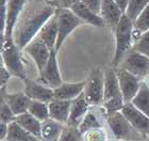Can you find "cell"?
<instances>
[{
    "instance_id": "1",
    "label": "cell",
    "mask_w": 149,
    "mask_h": 141,
    "mask_svg": "<svg viewBox=\"0 0 149 141\" xmlns=\"http://www.w3.org/2000/svg\"><path fill=\"white\" fill-rule=\"evenodd\" d=\"M56 11V8L49 2V0H28L14 29L13 39L15 44L24 50L38 35L40 29L51 18Z\"/></svg>"
},
{
    "instance_id": "2",
    "label": "cell",
    "mask_w": 149,
    "mask_h": 141,
    "mask_svg": "<svg viewBox=\"0 0 149 141\" xmlns=\"http://www.w3.org/2000/svg\"><path fill=\"white\" fill-rule=\"evenodd\" d=\"M134 32V22L126 14L123 15L118 25L114 30L115 34V50L112 60L113 67H118L125 56L132 47Z\"/></svg>"
},
{
    "instance_id": "3",
    "label": "cell",
    "mask_w": 149,
    "mask_h": 141,
    "mask_svg": "<svg viewBox=\"0 0 149 141\" xmlns=\"http://www.w3.org/2000/svg\"><path fill=\"white\" fill-rule=\"evenodd\" d=\"M102 105L108 113L119 111L125 105L115 67L107 69L104 72V94Z\"/></svg>"
},
{
    "instance_id": "4",
    "label": "cell",
    "mask_w": 149,
    "mask_h": 141,
    "mask_svg": "<svg viewBox=\"0 0 149 141\" xmlns=\"http://www.w3.org/2000/svg\"><path fill=\"white\" fill-rule=\"evenodd\" d=\"M20 48L15 44L14 39L1 40V62L13 76L25 80L26 67L22 62Z\"/></svg>"
},
{
    "instance_id": "5",
    "label": "cell",
    "mask_w": 149,
    "mask_h": 141,
    "mask_svg": "<svg viewBox=\"0 0 149 141\" xmlns=\"http://www.w3.org/2000/svg\"><path fill=\"white\" fill-rule=\"evenodd\" d=\"M108 124L117 140H144L146 139L134 128L120 110L109 113Z\"/></svg>"
},
{
    "instance_id": "6",
    "label": "cell",
    "mask_w": 149,
    "mask_h": 141,
    "mask_svg": "<svg viewBox=\"0 0 149 141\" xmlns=\"http://www.w3.org/2000/svg\"><path fill=\"white\" fill-rule=\"evenodd\" d=\"M84 96L90 106H97L102 104L104 94V73L100 69H94L90 73L85 82Z\"/></svg>"
},
{
    "instance_id": "7",
    "label": "cell",
    "mask_w": 149,
    "mask_h": 141,
    "mask_svg": "<svg viewBox=\"0 0 149 141\" xmlns=\"http://www.w3.org/2000/svg\"><path fill=\"white\" fill-rule=\"evenodd\" d=\"M58 11V27H59V32H58V39L54 50L56 53H59L62 45L68 35L74 31V29H77L80 25L83 24V22L70 9H56Z\"/></svg>"
},
{
    "instance_id": "8",
    "label": "cell",
    "mask_w": 149,
    "mask_h": 141,
    "mask_svg": "<svg viewBox=\"0 0 149 141\" xmlns=\"http://www.w3.org/2000/svg\"><path fill=\"white\" fill-rule=\"evenodd\" d=\"M118 67H123L139 78H143L149 74V57L131 49L125 56Z\"/></svg>"
},
{
    "instance_id": "9",
    "label": "cell",
    "mask_w": 149,
    "mask_h": 141,
    "mask_svg": "<svg viewBox=\"0 0 149 141\" xmlns=\"http://www.w3.org/2000/svg\"><path fill=\"white\" fill-rule=\"evenodd\" d=\"M115 69H116V74L120 86L121 93L124 96L125 104L131 103L140 91L141 86H142L141 78L123 67H115Z\"/></svg>"
},
{
    "instance_id": "10",
    "label": "cell",
    "mask_w": 149,
    "mask_h": 141,
    "mask_svg": "<svg viewBox=\"0 0 149 141\" xmlns=\"http://www.w3.org/2000/svg\"><path fill=\"white\" fill-rule=\"evenodd\" d=\"M25 53H27L29 56L31 57L33 61H34L35 65H36L37 72L38 75L43 72L44 67L46 66L48 60H49L50 53L51 50L49 49V47L47 46L44 43L40 38L37 35L36 38H34L27 46L24 48Z\"/></svg>"
},
{
    "instance_id": "11",
    "label": "cell",
    "mask_w": 149,
    "mask_h": 141,
    "mask_svg": "<svg viewBox=\"0 0 149 141\" xmlns=\"http://www.w3.org/2000/svg\"><path fill=\"white\" fill-rule=\"evenodd\" d=\"M129 122L137 132L145 138L149 137V116H147L140 109H137L132 103H126L120 110Z\"/></svg>"
},
{
    "instance_id": "12",
    "label": "cell",
    "mask_w": 149,
    "mask_h": 141,
    "mask_svg": "<svg viewBox=\"0 0 149 141\" xmlns=\"http://www.w3.org/2000/svg\"><path fill=\"white\" fill-rule=\"evenodd\" d=\"M56 55H58V53L56 50H51L49 60H48L46 66L44 67L43 72L40 74V80L46 86H48V87L52 89L58 88L59 86H61L63 83L62 77H61V74H60Z\"/></svg>"
},
{
    "instance_id": "13",
    "label": "cell",
    "mask_w": 149,
    "mask_h": 141,
    "mask_svg": "<svg viewBox=\"0 0 149 141\" xmlns=\"http://www.w3.org/2000/svg\"><path fill=\"white\" fill-rule=\"evenodd\" d=\"M28 0H9L6 2V22L4 33L1 35V40L13 39V33L19 15Z\"/></svg>"
},
{
    "instance_id": "14",
    "label": "cell",
    "mask_w": 149,
    "mask_h": 141,
    "mask_svg": "<svg viewBox=\"0 0 149 141\" xmlns=\"http://www.w3.org/2000/svg\"><path fill=\"white\" fill-rule=\"evenodd\" d=\"M1 100H6L16 116L28 112L32 103V100L25 92L8 93L6 88H1Z\"/></svg>"
},
{
    "instance_id": "15",
    "label": "cell",
    "mask_w": 149,
    "mask_h": 141,
    "mask_svg": "<svg viewBox=\"0 0 149 141\" xmlns=\"http://www.w3.org/2000/svg\"><path fill=\"white\" fill-rule=\"evenodd\" d=\"M24 81H25V93L32 100H40L49 104L54 98L52 88L28 78H26Z\"/></svg>"
},
{
    "instance_id": "16",
    "label": "cell",
    "mask_w": 149,
    "mask_h": 141,
    "mask_svg": "<svg viewBox=\"0 0 149 141\" xmlns=\"http://www.w3.org/2000/svg\"><path fill=\"white\" fill-rule=\"evenodd\" d=\"M125 13L119 8L117 3L114 0H102L101 9H100V16L104 20L106 25L114 31L116 26L118 25L119 20L121 19Z\"/></svg>"
},
{
    "instance_id": "17",
    "label": "cell",
    "mask_w": 149,
    "mask_h": 141,
    "mask_svg": "<svg viewBox=\"0 0 149 141\" xmlns=\"http://www.w3.org/2000/svg\"><path fill=\"white\" fill-rule=\"evenodd\" d=\"M86 80L80 82H66L53 89V96L56 100H72L83 93Z\"/></svg>"
},
{
    "instance_id": "18",
    "label": "cell",
    "mask_w": 149,
    "mask_h": 141,
    "mask_svg": "<svg viewBox=\"0 0 149 141\" xmlns=\"http://www.w3.org/2000/svg\"><path fill=\"white\" fill-rule=\"evenodd\" d=\"M58 22H59L58 11H56V13L43 26V28L40 29V33H38V36L40 38V40L49 47L50 50L54 49V47H56V39H58V32H59Z\"/></svg>"
},
{
    "instance_id": "19",
    "label": "cell",
    "mask_w": 149,
    "mask_h": 141,
    "mask_svg": "<svg viewBox=\"0 0 149 141\" xmlns=\"http://www.w3.org/2000/svg\"><path fill=\"white\" fill-rule=\"evenodd\" d=\"M88 106H90V104L87 103L86 98L84 96V93H81L79 96L72 100L67 125L78 127L88 111Z\"/></svg>"
},
{
    "instance_id": "20",
    "label": "cell",
    "mask_w": 149,
    "mask_h": 141,
    "mask_svg": "<svg viewBox=\"0 0 149 141\" xmlns=\"http://www.w3.org/2000/svg\"><path fill=\"white\" fill-rule=\"evenodd\" d=\"M49 116L63 124H67L70 114L72 100H56L53 98L49 104Z\"/></svg>"
},
{
    "instance_id": "21",
    "label": "cell",
    "mask_w": 149,
    "mask_h": 141,
    "mask_svg": "<svg viewBox=\"0 0 149 141\" xmlns=\"http://www.w3.org/2000/svg\"><path fill=\"white\" fill-rule=\"evenodd\" d=\"M72 12L76 14V15L79 17V18L82 20L83 22H86V24H90V25H93L95 27H106V22L102 19V17L95 13L94 11L86 6L82 1L76 3L74 6H72L70 8Z\"/></svg>"
},
{
    "instance_id": "22",
    "label": "cell",
    "mask_w": 149,
    "mask_h": 141,
    "mask_svg": "<svg viewBox=\"0 0 149 141\" xmlns=\"http://www.w3.org/2000/svg\"><path fill=\"white\" fill-rule=\"evenodd\" d=\"M65 125L56 120L49 119L42 122V129H40V141H59L61 134Z\"/></svg>"
},
{
    "instance_id": "23",
    "label": "cell",
    "mask_w": 149,
    "mask_h": 141,
    "mask_svg": "<svg viewBox=\"0 0 149 141\" xmlns=\"http://www.w3.org/2000/svg\"><path fill=\"white\" fill-rule=\"evenodd\" d=\"M6 141H40V139L26 130L16 121H13L9 124V132Z\"/></svg>"
},
{
    "instance_id": "24",
    "label": "cell",
    "mask_w": 149,
    "mask_h": 141,
    "mask_svg": "<svg viewBox=\"0 0 149 141\" xmlns=\"http://www.w3.org/2000/svg\"><path fill=\"white\" fill-rule=\"evenodd\" d=\"M16 122L18 123L19 125L24 127L26 130L30 132L34 136L40 138V129H42V121L35 118L34 116H32L31 113L26 112L22 113L20 116H16Z\"/></svg>"
},
{
    "instance_id": "25",
    "label": "cell",
    "mask_w": 149,
    "mask_h": 141,
    "mask_svg": "<svg viewBox=\"0 0 149 141\" xmlns=\"http://www.w3.org/2000/svg\"><path fill=\"white\" fill-rule=\"evenodd\" d=\"M131 103L144 112L147 116H149V88L146 83H142L141 89L136 96L134 97Z\"/></svg>"
},
{
    "instance_id": "26",
    "label": "cell",
    "mask_w": 149,
    "mask_h": 141,
    "mask_svg": "<svg viewBox=\"0 0 149 141\" xmlns=\"http://www.w3.org/2000/svg\"><path fill=\"white\" fill-rule=\"evenodd\" d=\"M147 30H149V3L134 22L133 41H136L139 36Z\"/></svg>"
},
{
    "instance_id": "27",
    "label": "cell",
    "mask_w": 149,
    "mask_h": 141,
    "mask_svg": "<svg viewBox=\"0 0 149 141\" xmlns=\"http://www.w3.org/2000/svg\"><path fill=\"white\" fill-rule=\"evenodd\" d=\"M148 3L149 0H129L125 14L134 22L141 15V13L148 6Z\"/></svg>"
},
{
    "instance_id": "28",
    "label": "cell",
    "mask_w": 149,
    "mask_h": 141,
    "mask_svg": "<svg viewBox=\"0 0 149 141\" xmlns=\"http://www.w3.org/2000/svg\"><path fill=\"white\" fill-rule=\"evenodd\" d=\"M29 112L42 122L50 118L48 104L44 103V102H40V100H32L30 108H29Z\"/></svg>"
},
{
    "instance_id": "29",
    "label": "cell",
    "mask_w": 149,
    "mask_h": 141,
    "mask_svg": "<svg viewBox=\"0 0 149 141\" xmlns=\"http://www.w3.org/2000/svg\"><path fill=\"white\" fill-rule=\"evenodd\" d=\"M101 127V124L99 123L98 119L96 118V116L91 111H87V113L85 114V116L83 118V120L81 121V123L79 124L78 128L82 134L88 132L93 128H98Z\"/></svg>"
},
{
    "instance_id": "30",
    "label": "cell",
    "mask_w": 149,
    "mask_h": 141,
    "mask_svg": "<svg viewBox=\"0 0 149 141\" xmlns=\"http://www.w3.org/2000/svg\"><path fill=\"white\" fill-rule=\"evenodd\" d=\"M132 49L149 57V30L143 32L136 41H134Z\"/></svg>"
},
{
    "instance_id": "31",
    "label": "cell",
    "mask_w": 149,
    "mask_h": 141,
    "mask_svg": "<svg viewBox=\"0 0 149 141\" xmlns=\"http://www.w3.org/2000/svg\"><path fill=\"white\" fill-rule=\"evenodd\" d=\"M82 137H83V134L79 130L78 127L66 124L62 134H61L59 141H81L83 139Z\"/></svg>"
},
{
    "instance_id": "32",
    "label": "cell",
    "mask_w": 149,
    "mask_h": 141,
    "mask_svg": "<svg viewBox=\"0 0 149 141\" xmlns=\"http://www.w3.org/2000/svg\"><path fill=\"white\" fill-rule=\"evenodd\" d=\"M84 141H107V133L102 127L93 128L83 134Z\"/></svg>"
},
{
    "instance_id": "33",
    "label": "cell",
    "mask_w": 149,
    "mask_h": 141,
    "mask_svg": "<svg viewBox=\"0 0 149 141\" xmlns=\"http://www.w3.org/2000/svg\"><path fill=\"white\" fill-rule=\"evenodd\" d=\"M0 120L1 122L8 123V124L16 120L15 113L13 112L4 100H1V105H0Z\"/></svg>"
},
{
    "instance_id": "34",
    "label": "cell",
    "mask_w": 149,
    "mask_h": 141,
    "mask_svg": "<svg viewBox=\"0 0 149 141\" xmlns=\"http://www.w3.org/2000/svg\"><path fill=\"white\" fill-rule=\"evenodd\" d=\"M80 1L82 0H49V2L56 9H70Z\"/></svg>"
},
{
    "instance_id": "35",
    "label": "cell",
    "mask_w": 149,
    "mask_h": 141,
    "mask_svg": "<svg viewBox=\"0 0 149 141\" xmlns=\"http://www.w3.org/2000/svg\"><path fill=\"white\" fill-rule=\"evenodd\" d=\"M11 76H12V74L4 66V64L1 62V67H0V82H1V88H6L10 78H11Z\"/></svg>"
},
{
    "instance_id": "36",
    "label": "cell",
    "mask_w": 149,
    "mask_h": 141,
    "mask_svg": "<svg viewBox=\"0 0 149 141\" xmlns=\"http://www.w3.org/2000/svg\"><path fill=\"white\" fill-rule=\"evenodd\" d=\"M82 2L86 6H88L92 11L100 15V9H101L102 0H82Z\"/></svg>"
},
{
    "instance_id": "37",
    "label": "cell",
    "mask_w": 149,
    "mask_h": 141,
    "mask_svg": "<svg viewBox=\"0 0 149 141\" xmlns=\"http://www.w3.org/2000/svg\"><path fill=\"white\" fill-rule=\"evenodd\" d=\"M1 140H6V136H8V132H9V124L4 122H1Z\"/></svg>"
},
{
    "instance_id": "38",
    "label": "cell",
    "mask_w": 149,
    "mask_h": 141,
    "mask_svg": "<svg viewBox=\"0 0 149 141\" xmlns=\"http://www.w3.org/2000/svg\"><path fill=\"white\" fill-rule=\"evenodd\" d=\"M115 2L117 3L119 8L123 10V12H126V9H127V6H128V2H129V0H114Z\"/></svg>"
},
{
    "instance_id": "39",
    "label": "cell",
    "mask_w": 149,
    "mask_h": 141,
    "mask_svg": "<svg viewBox=\"0 0 149 141\" xmlns=\"http://www.w3.org/2000/svg\"><path fill=\"white\" fill-rule=\"evenodd\" d=\"M120 141H146V140H120Z\"/></svg>"
},
{
    "instance_id": "40",
    "label": "cell",
    "mask_w": 149,
    "mask_h": 141,
    "mask_svg": "<svg viewBox=\"0 0 149 141\" xmlns=\"http://www.w3.org/2000/svg\"><path fill=\"white\" fill-rule=\"evenodd\" d=\"M4 1H9V0H4Z\"/></svg>"
},
{
    "instance_id": "41",
    "label": "cell",
    "mask_w": 149,
    "mask_h": 141,
    "mask_svg": "<svg viewBox=\"0 0 149 141\" xmlns=\"http://www.w3.org/2000/svg\"><path fill=\"white\" fill-rule=\"evenodd\" d=\"M2 141H6V140H2Z\"/></svg>"
}]
</instances>
